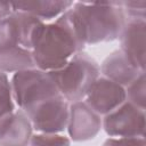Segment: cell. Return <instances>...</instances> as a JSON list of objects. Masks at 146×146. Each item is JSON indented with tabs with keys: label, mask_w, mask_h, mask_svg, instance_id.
Listing matches in <instances>:
<instances>
[{
	"label": "cell",
	"mask_w": 146,
	"mask_h": 146,
	"mask_svg": "<svg viewBox=\"0 0 146 146\" xmlns=\"http://www.w3.org/2000/svg\"><path fill=\"white\" fill-rule=\"evenodd\" d=\"M146 115L141 110L128 100L102 117V129L108 137L129 138L145 137Z\"/></svg>",
	"instance_id": "5"
},
{
	"label": "cell",
	"mask_w": 146,
	"mask_h": 146,
	"mask_svg": "<svg viewBox=\"0 0 146 146\" xmlns=\"http://www.w3.org/2000/svg\"><path fill=\"white\" fill-rule=\"evenodd\" d=\"M120 50L139 70L146 64V19L127 18L119 35Z\"/></svg>",
	"instance_id": "9"
},
{
	"label": "cell",
	"mask_w": 146,
	"mask_h": 146,
	"mask_svg": "<svg viewBox=\"0 0 146 146\" xmlns=\"http://www.w3.org/2000/svg\"><path fill=\"white\" fill-rule=\"evenodd\" d=\"M68 11L86 46L119 39L127 21L121 1H74Z\"/></svg>",
	"instance_id": "2"
},
{
	"label": "cell",
	"mask_w": 146,
	"mask_h": 146,
	"mask_svg": "<svg viewBox=\"0 0 146 146\" xmlns=\"http://www.w3.org/2000/svg\"><path fill=\"white\" fill-rule=\"evenodd\" d=\"M35 67L31 50L17 46L0 54V72L14 74L24 70Z\"/></svg>",
	"instance_id": "13"
},
{
	"label": "cell",
	"mask_w": 146,
	"mask_h": 146,
	"mask_svg": "<svg viewBox=\"0 0 146 146\" xmlns=\"http://www.w3.org/2000/svg\"><path fill=\"white\" fill-rule=\"evenodd\" d=\"M102 130V116L91 110L84 100L70 104L67 137L73 141L94 139Z\"/></svg>",
	"instance_id": "7"
},
{
	"label": "cell",
	"mask_w": 146,
	"mask_h": 146,
	"mask_svg": "<svg viewBox=\"0 0 146 146\" xmlns=\"http://www.w3.org/2000/svg\"><path fill=\"white\" fill-rule=\"evenodd\" d=\"M125 98L132 105L146 110V75L145 72L137 76L125 88Z\"/></svg>",
	"instance_id": "15"
},
{
	"label": "cell",
	"mask_w": 146,
	"mask_h": 146,
	"mask_svg": "<svg viewBox=\"0 0 146 146\" xmlns=\"http://www.w3.org/2000/svg\"><path fill=\"white\" fill-rule=\"evenodd\" d=\"M49 74L59 94L70 104L84 100L89 89L100 76L99 64L84 51L78 52L62 68Z\"/></svg>",
	"instance_id": "3"
},
{
	"label": "cell",
	"mask_w": 146,
	"mask_h": 146,
	"mask_svg": "<svg viewBox=\"0 0 146 146\" xmlns=\"http://www.w3.org/2000/svg\"><path fill=\"white\" fill-rule=\"evenodd\" d=\"M70 103L62 95L47 99L26 112L33 131L42 133H64Z\"/></svg>",
	"instance_id": "6"
},
{
	"label": "cell",
	"mask_w": 146,
	"mask_h": 146,
	"mask_svg": "<svg viewBox=\"0 0 146 146\" xmlns=\"http://www.w3.org/2000/svg\"><path fill=\"white\" fill-rule=\"evenodd\" d=\"M68 10L56 21L43 23L39 29L31 49L36 68L46 72L59 70L74 55L83 51L86 44Z\"/></svg>",
	"instance_id": "1"
},
{
	"label": "cell",
	"mask_w": 146,
	"mask_h": 146,
	"mask_svg": "<svg viewBox=\"0 0 146 146\" xmlns=\"http://www.w3.org/2000/svg\"><path fill=\"white\" fill-rule=\"evenodd\" d=\"M99 72L102 76L125 88L145 71L135 66L132 62L120 49H117L105 57L99 65Z\"/></svg>",
	"instance_id": "11"
},
{
	"label": "cell",
	"mask_w": 146,
	"mask_h": 146,
	"mask_svg": "<svg viewBox=\"0 0 146 146\" xmlns=\"http://www.w3.org/2000/svg\"><path fill=\"white\" fill-rule=\"evenodd\" d=\"M11 13H13L11 3L6 1H0V19L9 16Z\"/></svg>",
	"instance_id": "20"
},
{
	"label": "cell",
	"mask_w": 146,
	"mask_h": 146,
	"mask_svg": "<svg viewBox=\"0 0 146 146\" xmlns=\"http://www.w3.org/2000/svg\"><path fill=\"white\" fill-rule=\"evenodd\" d=\"M102 146H146L145 137H129V138H113L108 137Z\"/></svg>",
	"instance_id": "19"
},
{
	"label": "cell",
	"mask_w": 146,
	"mask_h": 146,
	"mask_svg": "<svg viewBox=\"0 0 146 146\" xmlns=\"http://www.w3.org/2000/svg\"><path fill=\"white\" fill-rule=\"evenodd\" d=\"M127 100L124 87L104 76H99L89 89L84 102L102 117Z\"/></svg>",
	"instance_id": "8"
},
{
	"label": "cell",
	"mask_w": 146,
	"mask_h": 146,
	"mask_svg": "<svg viewBox=\"0 0 146 146\" xmlns=\"http://www.w3.org/2000/svg\"><path fill=\"white\" fill-rule=\"evenodd\" d=\"M121 7L127 18L146 19V1L145 0L121 1Z\"/></svg>",
	"instance_id": "18"
},
{
	"label": "cell",
	"mask_w": 146,
	"mask_h": 146,
	"mask_svg": "<svg viewBox=\"0 0 146 146\" xmlns=\"http://www.w3.org/2000/svg\"><path fill=\"white\" fill-rule=\"evenodd\" d=\"M10 83L15 104L25 113L38 104L60 95L49 72L36 67L14 73Z\"/></svg>",
	"instance_id": "4"
},
{
	"label": "cell",
	"mask_w": 146,
	"mask_h": 146,
	"mask_svg": "<svg viewBox=\"0 0 146 146\" xmlns=\"http://www.w3.org/2000/svg\"><path fill=\"white\" fill-rule=\"evenodd\" d=\"M17 106L14 100L9 75L0 72V119L11 114Z\"/></svg>",
	"instance_id": "16"
},
{
	"label": "cell",
	"mask_w": 146,
	"mask_h": 146,
	"mask_svg": "<svg viewBox=\"0 0 146 146\" xmlns=\"http://www.w3.org/2000/svg\"><path fill=\"white\" fill-rule=\"evenodd\" d=\"M33 132L27 114L19 108L0 119V146H29Z\"/></svg>",
	"instance_id": "10"
},
{
	"label": "cell",
	"mask_w": 146,
	"mask_h": 146,
	"mask_svg": "<svg viewBox=\"0 0 146 146\" xmlns=\"http://www.w3.org/2000/svg\"><path fill=\"white\" fill-rule=\"evenodd\" d=\"M14 11L30 14L43 23H50L60 17L74 3L68 0H36L10 2Z\"/></svg>",
	"instance_id": "12"
},
{
	"label": "cell",
	"mask_w": 146,
	"mask_h": 146,
	"mask_svg": "<svg viewBox=\"0 0 146 146\" xmlns=\"http://www.w3.org/2000/svg\"><path fill=\"white\" fill-rule=\"evenodd\" d=\"M71 141L64 133L33 132L29 146H71Z\"/></svg>",
	"instance_id": "17"
},
{
	"label": "cell",
	"mask_w": 146,
	"mask_h": 146,
	"mask_svg": "<svg viewBox=\"0 0 146 146\" xmlns=\"http://www.w3.org/2000/svg\"><path fill=\"white\" fill-rule=\"evenodd\" d=\"M21 44V29L15 11L0 19V54Z\"/></svg>",
	"instance_id": "14"
}]
</instances>
